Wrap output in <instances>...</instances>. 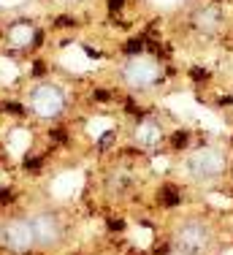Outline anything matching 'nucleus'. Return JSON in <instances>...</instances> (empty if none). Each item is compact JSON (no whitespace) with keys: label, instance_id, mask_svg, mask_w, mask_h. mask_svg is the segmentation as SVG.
<instances>
[{"label":"nucleus","instance_id":"obj_5","mask_svg":"<svg viewBox=\"0 0 233 255\" xmlns=\"http://www.w3.org/2000/svg\"><path fill=\"white\" fill-rule=\"evenodd\" d=\"M122 79H125L127 87H133V90H152L163 79V68H160L157 60L136 54V57H130L125 63V68H122Z\"/></svg>","mask_w":233,"mask_h":255},{"label":"nucleus","instance_id":"obj_4","mask_svg":"<svg viewBox=\"0 0 233 255\" xmlns=\"http://www.w3.org/2000/svg\"><path fill=\"white\" fill-rule=\"evenodd\" d=\"M0 242H3L5 250L14 255H27L30 250L38 247L30 217H8V220H3V226H0Z\"/></svg>","mask_w":233,"mask_h":255},{"label":"nucleus","instance_id":"obj_2","mask_svg":"<svg viewBox=\"0 0 233 255\" xmlns=\"http://www.w3.org/2000/svg\"><path fill=\"white\" fill-rule=\"evenodd\" d=\"M30 223H33V231H35V239H38V247L41 250H57L60 245L65 242V220L57 209H35L33 215H27Z\"/></svg>","mask_w":233,"mask_h":255},{"label":"nucleus","instance_id":"obj_9","mask_svg":"<svg viewBox=\"0 0 233 255\" xmlns=\"http://www.w3.org/2000/svg\"><path fill=\"white\" fill-rule=\"evenodd\" d=\"M141 49H144V38H133L130 44L125 46V52L133 54V57H136V54H141Z\"/></svg>","mask_w":233,"mask_h":255},{"label":"nucleus","instance_id":"obj_11","mask_svg":"<svg viewBox=\"0 0 233 255\" xmlns=\"http://www.w3.org/2000/svg\"><path fill=\"white\" fill-rule=\"evenodd\" d=\"M3 109H5V112H14V114H22L24 112L19 103H3Z\"/></svg>","mask_w":233,"mask_h":255},{"label":"nucleus","instance_id":"obj_7","mask_svg":"<svg viewBox=\"0 0 233 255\" xmlns=\"http://www.w3.org/2000/svg\"><path fill=\"white\" fill-rule=\"evenodd\" d=\"M195 27L204 30V33H217L220 27H223V11H220V5H204L201 11H195Z\"/></svg>","mask_w":233,"mask_h":255},{"label":"nucleus","instance_id":"obj_1","mask_svg":"<svg viewBox=\"0 0 233 255\" xmlns=\"http://www.w3.org/2000/svg\"><path fill=\"white\" fill-rule=\"evenodd\" d=\"M185 171L195 182H217L228 171V152L223 147H201L185 157Z\"/></svg>","mask_w":233,"mask_h":255},{"label":"nucleus","instance_id":"obj_6","mask_svg":"<svg viewBox=\"0 0 233 255\" xmlns=\"http://www.w3.org/2000/svg\"><path fill=\"white\" fill-rule=\"evenodd\" d=\"M30 109L41 120H54L65 112V95L57 84H35L30 93Z\"/></svg>","mask_w":233,"mask_h":255},{"label":"nucleus","instance_id":"obj_10","mask_svg":"<svg viewBox=\"0 0 233 255\" xmlns=\"http://www.w3.org/2000/svg\"><path fill=\"white\" fill-rule=\"evenodd\" d=\"M185 144H187V133H185V130H176V133H174V147L182 149Z\"/></svg>","mask_w":233,"mask_h":255},{"label":"nucleus","instance_id":"obj_12","mask_svg":"<svg viewBox=\"0 0 233 255\" xmlns=\"http://www.w3.org/2000/svg\"><path fill=\"white\" fill-rule=\"evenodd\" d=\"M122 3H125V0H109V8H112V11H114V8H119V5H122Z\"/></svg>","mask_w":233,"mask_h":255},{"label":"nucleus","instance_id":"obj_3","mask_svg":"<svg viewBox=\"0 0 233 255\" xmlns=\"http://www.w3.org/2000/svg\"><path fill=\"white\" fill-rule=\"evenodd\" d=\"M214 245V231L204 217H187L176 226V247L190 255H206Z\"/></svg>","mask_w":233,"mask_h":255},{"label":"nucleus","instance_id":"obj_8","mask_svg":"<svg viewBox=\"0 0 233 255\" xmlns=\"http://www.w3.org/2000/svg\"><path fill=\"white\" fill-rule=\"evenodd\" d=\"M160 198H163V204H165V206H176V204L182 201V198L176 196V190H174V187H165V190L160 193Z\"/></svg>","mask_w":233,"mask_h":255}]
</instances>
